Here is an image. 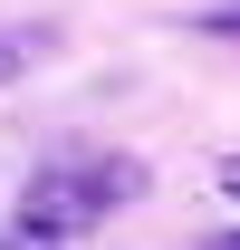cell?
<instances>
[{
	"label": "cell",
	"mask_w": 240,
	"mask_h": 250,
	"mask_svg": "<svg viewBox=\"0 0 240 250\" xmlns=\"http://www.w3.org/2000/svg\"><path fill=\"white\" fill-rule=\"evenodd\" d=\"M211 250H240V231H221V241H211Z\"/></svg>",
	"instance_id": "5b68a950"
},
{
	"label": "cell",
	"mask_w": 240,
	"mask_h": 250,
	"mask_svg": "<svg viewBox=\"0 0 240 250\" xmlns=\"http://www.w3.org/2000/svg\"><path fill=\"white\" fill-rule=\"evenodd\" d=\"M211 192H221V202H240V145H231L221 164H211Z\"/></svg>",
	"instance_id": "7a4b0ae2"
},
{
	"label": "cell",
	"mask_w": 240,
	"mask_h": 250,
	"mask_svg": "<svg viewBox=\"0 0 240 250\" xmlns=\"http://www.w3.org/2000/svg\"><path fill=\"white\" fill-rule=\"evenodd\" d=\"M202 29H221V39H240V10H211V20H202Z\"/></svg>",
	"instance_id": "277c9868"
},
{
	"label": "cell",
	"mask_w": 240,
	"mask_h": 250,
	"mask_svg": "<svg viewBox=\"0 0 240 250\" xmlns=\"http://www.w3.org/2000/svg\"><path fill=\"white\" fill-rule=\"evenodd\" d=\"M20 58H29V39H0V77H20Z\"/></svg>",
	"instance_id": "3957f363"
},
{
	"label": "cell",
	"mask_w": 240,
	"mask_h": 250,
	"mask_svg": "<svg viewBox=\"0 0 240 250\" xmlns=\"http://www.w3.org/2000/svg\"><path fill=\"white\" fill-rule=\"evenodd\" d=\"M144 154H116V145H77V154H48L39 183L20 192V221H10V250H58L87 241L96 221H116L125 202H144Z\"/></svg>",
	"instance_id": "6da1fadb"
}]
</instances>
